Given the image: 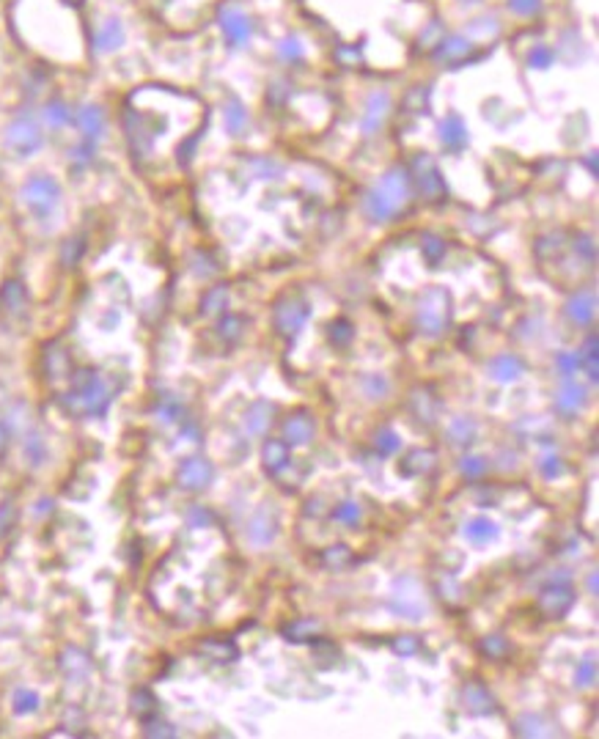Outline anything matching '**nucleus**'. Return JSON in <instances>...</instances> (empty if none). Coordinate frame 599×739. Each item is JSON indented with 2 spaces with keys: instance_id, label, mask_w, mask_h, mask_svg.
<instances>
[{
  "instance_id": "nucleus-1",
  "label": "nucleus",
  "mask_w": 599,
  "mask_h": 739,
  "mask_svg": "<svg viewBox=\"0 0 599 739\" xmlns=\"http://www.w3.org/2000/svg\"><path fill=\"white\" fill-rule=\"evenodd\" d=\"M418 330L429 338H437L451 322V297L443 289H432L426 292L424 299L418 302V313H415Z\"/></svg>"
},
{
  "instance_id": "nucleus-2",
  "label": "nucleus",
  "mask_w": 599,
  "mask_h": 739,
  "mask_svg": "<svg viewBox=\"0 0 599 739\" xmlns=\"http://www.w3.org/2000/svg\"><path fill=\"white\" fill-rule=\"evenodd\" d=\"M407 589H410V591H404L401 580L396 583L393 596H390V607H393L396 616H404V618H410V621H421V616L429 610V605H426V599L421 596V586H418L413 577H407Z\"/></svg>"
},
{
  "instance_id": "nucleus-3",
  "label": "nucleus",
  "mask_w": 599,
  "mask_h": 739,
  "mask_svg": "<svg viewBox=\"0 0 599 739\" xmlns=\"http://www.w3.org/2000/svg\"><path fill=\"white\" fill-rule=\"evenodd\" d=\"M308 302L300 299V297H284L278 305H275V327L284 333V336H297L302 330V324L308 322Z\"/></svg>"
},
{
  "instance_id": "nucleus-4",
  "label": "nucleus",
  "mask_w": 599,
  "mask_h": 739,
  "mask_svg": "<svg viewBox=\"0 0 599 739\" xmlns=\"http://www.w3.org/2000/svg\"><path fill=\"white\" fill-rule=\"evenodd\" d=\"M58 195H61L58 184H55L53 179H47V176L31 179V182L22 187V198H25V204H28L31 209H36V212H47V209H53V207L58 204Z\"/></svg>"
},
{
  "instance_id": "nucleus-5",
  "label": "nucleus",
  "mask_w": 599,
  "mask_h": 739,
  "mask_svg": "<svg viewBox=\"0 0 599 739\" xmlns=\"http://www.w3.org/2000/svg\"><path fill=\"white\" fill-rule=\"evenodd\" d=\"M6 146L11 151H17V154H22V157L33 154L36 148L42 146V132H39V127L31 119H17L8 127V132H6Z\"/></svg>"
},
{
  "instance_id": "nucleus-6",
  "label": "nucleus",
  "mask_w": 599,
  "mask_h": 739,
  "mask_svg": "<svg viewBox=\"0 0 599 739\" xmlns=\"http://www.w3.org/2000/svg\"><path fill=\"white\" fill-rule=\"evenodd\" d=\"M413 171H415V179L421 184V193L426 198H443L446 195V182H443L440 171L435 168V162L429 157H418L413 162Z\"/></svg>"
},
{
  "instance_id": "nucleus-7",
  "label": "nucleus",
  "mask_w": 599,
  "mask_h": 739,
  "mask_svg": "<svg viewBox=\"0 0 599 739\" xmlns=\"http://www.w3.org/2000/svg\"><path fill=\"white\" fill-rule=\"evenodd\" d=\"M376 190L382 195H388L393 204L404 207L407 198H410V173L404 168H390L379 182H376Z\"/></svg>"
},
{
  "instance_id": "nucleus-8",
  "label": "nucleus",
  "mask_w": 599,
  "mask_h": 739,
  "mask_svg": "<svg viewBox=\"0 0 599 739\" xmlns=\"http://www.w3.org/2000/svg\"><path fill=\"white\" fill-rule=\"evenodd\" d=\"M220 28H223V36L228 44H245L250 39V31H253L248 17L239 8H234V6H225L220 11Z\"/></svg>"
},
{
  "instance_id": "nucleus-9",
  "label": "nucleus",
  "mask_w": 599,
  "mask_h": 739,
  "mask_svg": "<svg viewBox=\"0 0 599 739\" xmlns=\"http://www.w3.org/2000/svg\"><path fill=\"white\" fill-rule=\"evenodd\" d=\"M572 602H575V596H572L569 586H550L539 596V610L544 616H550V618H561L572 607Z\"/></svg>"
},
{
  "instance_id": "nucleus-10",
  "label": "nucleus",
  "mask_w": 599,
  "mask_h": 739,
  "mask_svg": "<svg viewBox=\"0 0 599 739\" xmlns=\"http://www.w3.org/2000/svg\"><path fill=\"white\" fill-rule=\"evenodd\" d=\"M388 110H390V96H388L385 91H376V94H372V96H369V102H366V116L361 119V130H363L366 135H374L376 130L382 127V121H385Z\"/></svg>"
},
{
  "instance_id": "nucleus-11",
  "label": "nucleus",
  "mask_w": 599,
  "mask_h": 739,
  "mask_svg": "<svg viewBox=\"0 0 599 739\" xmlns=\"http://www.w3.org/2000/svg\"><path fill=\"white\" fill-rule=\"evenodd\" d=\"M272 415H275V407H272L270 401H256V404H250V410L245 412V421H242L245 435H248V437H259V435H264L267 426L272 424Z\"/></svg>"
},
{
  "instance_id": "nucleus-12",
  "label": "nucleus",
  "mask_w": 599,
  "mask_h": 739,
  "mask_svg": "<svg viewBox=\"0 0 599 739\" xmlns=\"http://www.w3.org/2000/svg\"><path fill=\"white\" fill-rule=\"evenodd\" d=\"M564 311H566V316H569L575 324L583 327V324H589V322L594 319L597 297H594V292H578V295H572L569 299H566Z\"/></svg>"
},
{
  "instance_id": "nucleus-13",
  "label": "nucleus",
  "mask_w": 599,
  "mask_h": 739,
  "mask_svg": "<svg viewBox=\"0 0 599 739\" xmlns=\"http://www.w3.org/2000/svg\"><path fill=\"white\" fill-rule=\"evenodd\" d=\"M275 533H278V522L272 519V514H270L267 509H259V512L250 517V522H248V539H250L253 544H259V547L270 544V541L275 539Z\"/></svg>"
},
{
  "instance_id": "nucleus-14",
  "label": "nucleus",
  "mask_w": 599,
  "mask_h": 739,
  "mask_svg": "<svg viewBox=\"0 0 599 739\" xmlns=\"http://www.w3.org/2000/svg\"><path fill=\"white\" fill-rule=\"evenodd\" d=\"M313 432H316V426H313V421H311L308 412H295L284 424V437H286L289 445H308L313 440Z\"/></svg>"
},
{
  "instance_id": "nucleus-15",
  "label": "nucleus",
  "mask_w": 599,
  "mask_h": 739,
  "mask_svg": "<svg viewBox=\"0 0 599 739\" xmlns=\"http://www.w3.org/2000/svg\"><path fill=\"white\" fill-rule=\"evenodd\" d=\"M363 209H366V215H369L374 223L390 220V218H396V215L401 212V207L393 204L388 195H382L376 187L374 190H369V195H366V201H363Z\"/></svg>"
},
{
  "instance_id": "nucleus-16",
  "label": "nucleus",
  "mask_w": 599,
  "mask_h": 739,
  "mask_svg": "<svg viewBox=\"0 0 599 739\" xmlns=\"http://www.w3.org/2000/svg\"><path fill=\"white\" fill-rule=\"evenodd\" d=\"M179 478H182V484L187 489H201V487H207L212 481V464L204 462V459H190V462H184Z\"/></svg>"
},
{
  "instance_id": "nucleus-17",
  "label": "nucleus",
  "mask_w": 599,
  "mask_h": 739,
  "mask_svg": "<svg viewBox=\"0 0 599 739\" xmlns=\"http://www.w3.org/2000/svg\"><path fill=\"white\" fill-rule=\"evenodd\" d=\"M583 401H586V390H583L580 385H575L572 379H564V388H561L558 396H555V407H558V412H564V415H575V412H580Z\"/></svg>"
},
{
  "instance_id": "nucleus-18",
  "label": "nucleus",
  "mask_w": 599,
  "mask_h": 739,
  "mask_svg": "<svg viewBox=\"0 0 599 739\" xmlns=\"http://www.w3.org/2000/svg\"><path fill=\"white\" fill-rule=\"evenodd\" d=\"M440 141L451 151H459V148L467 146V127H465V121L459 116H449V119L440 121Z\"/></svg>"
},
{
  "instance_id": "nucleus-19",
  "label": "nucleus",
  "mask_w": 599,
  "mask_h": 739,
  "mask_svg": "<svg viewBox=\"0 0 599 739\" xmlns=\"http://www.w3.org/2000/svg\"><path fill=\"white\" fill-rule=\"evenodd\" d=\"M489 374L498 379V382H514L525 374L523 360L517 355H498L492 363H489Z\"/></svg>"
},
{
  "instance_id": "nucleus-20",
  "label": "nucleus",
  "mask_w": 599,
  "mask_h": 739,
  "mask_svg": "<svg viewBox=\"0 0 599 739\" xmlns=\"http://www.w3.org/2000/svg\"><path fill=\"white\" fill-rule=\"evenodd\" d=\"M94 44H96L99 53H113V50H119V47L124 44V28H121V22H119V19H107V22L96 31Z\"/></svg>"
},
{
  "instance_id": "nucleus-21",
  "label": "nucleus",
  "mask_w": 599,
  "mask_h": 739,
  "mask_svg": "<svg viewBox=\"0 0 599 739\" xmlns=\"http://www.w3.org/2000/svg\"><path fill=\"white\" fill-rule=\"evenodd\" d=\"M77 124H80V130L85 132V138L96 141V138L105 132V113H102L96 105H85V107L77 113Z\"/></svg>"
},
{
  "instance_id": "nucleus-22",
  "label": "nucleus",
  "mask_w": 599,
  "mask_h": 739,
  "mask_svg": "<svg viewBox=\"0 0 599 739\" xmlns=\"http://www.w3.org/2000/svg\"><path fill=\"white\" fill-rule=\"evenodd\" d=\"M462 698H465V704H467V709L473 715H489V712H495V701H492V695L481 684H467L465 693H462Z\"/></svg>"
},
{
  "instance_id": "nucleus-23",
  "label": "nucleus",
  "mask_w": 599,
  "mask_h": 739,
  "mask_svg": "<svg viewBox=\"0 0 599 739\" xmlns=\"http://www.w3.org/2000/svg\"><path fill=\"white\" fill-rule=\"evenodd\" d=\"M498 536V525L487 517H473L465 522V539L473 544H487Z\"/></svg>"
},
{
  "instance_id": "nucleus-24",
  "label": "nucleus",
  "mask_w": 599,
  "mask_h": 739,
  "mask_svg": "<svg viewBox=\"0 0 599 739\" xmlns=\"http://www.w3.org/2000/svg\"><path fill=\"white\" fill-rule=\"evenodd\" d=\"M470 55V42L462 36H449L440 47H437V58L443 64H462Z\"/></svg>"
},
{
  "instance_id": "nucleus-25",
  "label": "nucleus",
  "mask_w": 599,
  "mask_h": 739,
  "mask_svg": "<svg viewBox=\"0 0 599 739\" xmlns=\"http://www.w3.org/2000/svg\"><path fill=\"white\" fill-rule=\"evenodd\" d=\"M261 459H264L270 473H278V470H284L289 464V448L281 440H270L264 445V451H261Z\"/></svg>"
},
{
  "instance_id": "nucleus-26",
  "label": "nucleus",
  "mask_w": 599,
  "mask_h": 739,
  "mask_svg": "<svg viewBox=\"0 0 599 739\" xmlns=\"http://www.w3.org/2000/svg\"><path fill=\"white\" fill-rule=\"evenodd\" d=\"M437 462V456H435V451H426V448H415V451H410L407 453V473L413 476V473H426V470H432V464Z\"/></svg>"
},
{
  "instance_id": "nucleus-27",
  "label": "nucleus",
  "mask_w": 599,
  "mask_h": 739,
  "mask_svg": "<svg viewBox=\"0 0 599 739\" xmlns=\"http://www.w3.org/2000/svg\"><path fill=\"white\" fill-rule=\"evenodd\" d=\"M449 437L456 445H470L476 437V424L470 418H453L449 424Z\"/></svg>"
},
{
  "instance_id": "nucleus-28",
  "label": "nucleus",
  "mask_w": 599,
  "mask_h": 739,
  "mask_svg": "<svg viewBox=\"0 0 599 739\" xmlns=\"http://www.w3.org/2000/svg\"><path fill=\"white\" fill-rule=\"evenodd\" d=\"M245 124H248V113H245L242 102L231 99V102L225 105V130H228L231 135H239V132L245 130Z\"/></svg>"
},
{
  "instance_id": "nucleus-29",
  "label": "nucleus",
  "mask_w": 599,
  "mask_h": 739,
  "mask_svg": "<svg viewBox=\"0 0 599 739\" xmlns=\"http://www.w3.org/2000/svg\"><path fill=\"white\" fill-rule=\"evenodd\" d=\"M374 448L379 456H390V453H396V451L401 448V437H399L393 429H382V432L374 437Z\"/></svg>"
},
{
  "instance_id": "nucleus-30",
  "label": "nucleus",
  "mask_w": 599,
  "mask_h": 739,
  "mask_svg": "<svg viewBox=\"0 0 599 739\" xmlns=\"http://www.w3.org/2000/svg\"><path fill=\"white\" fill-rule=\"evenodd\" d=\"M459 470H462V476H467V478H481V476L489 470V464H487L484 456H462Z\"/></svg>"
},
{
  "instance_id": "nucleus-31",
  "label": "nucleus",
  "mask_w": 599,
  "mask_h": 739,
  "mask_svg": "<svg viewBox=\"0 0 599 739\" xmlns=\"http://www.w3.org/2000/svg\"><path fill=\"white\" fill-rule=\"evenodd\" d=\"M228 308V289L225 286H215L209 295L204 297V311L207 313H223Z\"/></svg>"
},
{
  "instance_id": "nucleus-32",
  "label": "nucleus",
  "mask_w": 599,
  "mask_h": 739,
  "mask_svg": "<svg viewBox=\"0 0 599 739\" xmlns=\"http://www.w3.org/2000/svg\"><path fill=\"white\" fill-rule=\"evenodd\" d=\"M69 119H72V116H69V107H67L64 102H50V105L44 107V121H47L50 127H64Z\"/></svg>"
},
{
  "instance_id": "nucleus-33",
  "label": "nucleus",
  "mask_w": 599,
  "mask_h": 739,
  "mask_svg": "<svg viewBox=\"0 0 599 739\" xmlns=\"http://www.w3.org/2000/svg\"><path fill=\"white\" fill-rule=\"evenodd\" d=\"M333 517L338 519L341 525H358V522H361V517H363V512H361V506H358L355 501H347V503L336 506Z\"/></svg>"
},
{
  "instance_id": "nucleus-34",
  "label": "nucleus",
  "mask_w": 599,
  "mask_h": 739,
  "mask_svg": "<svg viewBox=\"0 0 599 739\" xmlns=\"http://www.w3.org/2000/svg\"><path fill=\"white\" fill-rule=\"evenodd\" d=\"M575 684L578 687H594L597 684V663L594 657H589L586 663H580L575 670Z\"/></svg>"
},
{
  "instance_id": "nucleus-35",
  "label": "nucleus",
  "mask_w": 599,
  "mask_h": 739,
  "mask_svg": "<svg viewBox=\"0 0 599 739\" xmlns=\"http://www.w3.org/2000/svg\"><path fill=\"white\" fill-rule=\"evenodd\" d=\"M514 734H520V737H544L547 731H544V723H541V720L525 715V718H520V720L514 723Z\"/></svg>"
},
{
  "instance_id": "nucleus-36",
  "label": "nucleus",
  "mask_w": 599,
  "mask_h": 739,
  "mask_svg": "<svg viewBox=\"0 0 599 739\" xmlns=\"http://www.w3.org/2000/svg\"><path fill=\"white\" fill-rule=\"evenodd\" d=\"M443 253H446V242L440 236H435V234H426L424 236V256H426V261L437 264L443 259Z\"/></svg>"
},
{
  "instance_id": "nucleus-37",
  "label": "nucleus",
  "mask_w": 599,
  "mask_h": 739,
  "mask_svg": "<svg viewBox=\"0 0 599 739\" xmlns=\"http://www.w3.org/2000/svg\"><path fill=\"white\" fill-rule=\"evenodd\" d=\"M316 632H319V621H297L292 629H286V635H289V638H295L297 643L313 641L311 635H316Z\"/></svg>"
},
{
  "instance_id": "nucleus-38",
  "label": "nucleus",
  "mask_w": 599,
  "mask_h": 739,
  "mask_svg": "<svg viewBox=\"0 0 599 739\" xmlns=\"http://www.w3.org/2000/svg\"><path fill=\"white\" fill-rule=\"evenodd\" d=\"M330 341L338 344V347H347V344L352 341V324L344 322V319L333 322V324H330Z\"/></svg>"
},
{
  "instance_id": "nucleus-39",
  "label": "nucleus",
  "mask_w": 599,
  "mask_h": 739,
  "mask_svg": "<svg viewBox=\"0 0 599 739\" xmlns=\"http://www.w3.org/2000/svg\"><path fill=\"white\" fill-rule=\"evenodd\" d=\"M555 366L561 369L564 379H572V374L580 369L583 363H580V358H578V355H572V352H558V355H555Z\"/></svg>"
},
{
  "instance_id": "nucleus-40",
  "label": "nucleus",
  "mask_w": 599,
  "mask_h": 739,
  "mask_svg": "<svg viewBox=\"0 0 599 739\" xmlns=\"http://www.w3.org/2000/svg\"><path fill=\"white\" fill-rule=\"evenodd\" d=\"M539 470H541V476H544V478H550V481H553V478H558V476L564 473V462H561L558 456H553V453H550V456H544V459H541Z\"/></svg>"
},
{
  "instance_id": "nucleus-41",
  "label": "nucleus",
  "mask_w": 599,
  "mask_h": 739,
  "mask_svg": "<svg viewBox=\"0 0 599 739\" xmlns=\"http://www.w3.org/2000/svg\"><path fill=\"white\" fill-rule=\"evenodd\" d=\"M253 171H256L259 179H278L281 176V165H275L272 159H256Z\"/></svg>"
},
{
  "instance_id": "nucleus-42",
  "label": "nucleus",
  "mask_w": 599,
  "mask_h": 739,
  "mask_svg": "<svg viewBox=\"0 0 599 739\" xmlns=\"http://www.w3.org/2000/svg\"><path fill=\"white\" fill-rule=\"evenodd\" d=\"M363 390H366L372 399H382V396L388 393V379L379 376V374H374V376H369V379L363 382Z\"/></svg>"
},
{
  "instance_id": "nucleus-43",
  "label": "nucleus",
  "mask_w": 599,
  "mask_h": 739,
  "mask_svg": "<svg viewBox=\"0 0 599 739\" xmlns=\"http://www.w3.org/2000/svg\"><path fill=\"white\" fill-rule=\"evenodd\" d=\"M528 64H530L533 69H547V67L553 64V50H550V47H536V50L530 53Z\"/></svg>"
},
{
  "instance_id": "nucleus-44",
  "label": "nucleus",
  "mask_w": 599,
  "mask_h": 739,
  "mask_svg": "<svg viewBox=\"0 0 599 739\" xmlns=\"http://www.w3.org/2000/svg\"><path fill=\"white\" fill-rule=\"evenodd\" d=\"M509 8L520 17H533L541 8V0H509Z\"/></svg>"
},
{
  "instance_id": "nucleus-45",
  "label": "nucleus",
  "mask_w": 599,
  "mask_h": 739,
  "mask_svg": "<svg viewBox=\"0 0 599 739\" xmlns=\"http://www.w3.org/2000/svg\"><path fill=\"white\" fill-rule=\"evenodd\" d=\"M426 102H429V91L426 88H415L410 94V99H407V107L413 113H421V110H426Z\"/></svg>"
},
{
  "instance_id": "nucleus-46",
  "label": "nucleus",
  "mask_w": 599,
  "mask_h": 739,
  "mask_svg": "<svg viewBox=\"0 0 599 739\" xmlns=\"http://www.w3.org/2000/svg\"><path fill=\"white\" fill-rule=\"evenodd\" d=\"M481 649H484L489 657H503V654L509 652V643H506L503 638H487V641L481 643Z\"/></svg>"
},
{
  "instance_id": "nucleus-47",
  "label": "nucleus",
  "mask_w": 599,
  "mask_h": 739,
  "mask_svg": "<svg viewBox=\"0 0 599 739\" xmlns=\"http://www.w3.org/2000/svg\"><path fill=\"white\" fill-rule=\"evenodd\" d=\"M393 652L401 654V657H410V654L418 652V641L410 638V635H407V638H396V641H393Z\"/></svg>"
},
{
  "instance_id": "nucleus-48",
  "label": "nucleus",
  "mask_w": 599,
  "mask_h": 739,
  "mask_svg": "<svg viewBox=\"0 0 599 739\" xmlns=\"http://www.w3.org/2000/svg\"><path fill=\"white\" fill-rule=\"evenodd\" d=\"M281 58H286V61H300L302 58V47H300V42L297 39H286L284 44H281Z\"/></svg>"
},
{
  "instance_id": "nucleus-49",
  "label": "nucleus",
  "mask_w": 599,
  "mask_h": 739,
  "mask_svg": "<svg viewBox=\"0 0 599 739\" xmlns=\"http://www.w3.org/2000/svg\"><path fill=\"white\" fill-rule=\"evenodd\" d=\"M322 558H324V564L338 566V564H347V561H349V550H347V547H330Z\"/></svg>"
},
{
  "instance_id": "nucleus-50",
  "label": "nucleus",
  "mask_w": 599,
  "mask_h": 739,
  "mask_svg": "<svg viewBox=\"0 0 599 739\" xmlns=\"http://www.w3.org/2000/svg\"><path fill=\"white\" fill-rule=\"evenodd\" d=\"M495 31H498V22L489 19V17H487V19H476V22L470 25V33H473V36H489V33H495Z\"/></svg>"
},
{
  "instance_id": "nucleus-51",
  "label": "nucleus",
  "mask_w": 599,
  "mask_h": 739,
  "mask_svg": "<svg viewBox=\"0 0 599 739\" xmlns=\"http://www.w3.org/2000/svg\"><path fill=\"white\" fill-rule=\"evenodd\" d=\"M209 654H215L218 660H223V663H228V660H234L236 657V649L234 646H225V643H220V646H215V643H209V646H204Z\"/></svg>"
},
{
  "instance_id": "nucleus-52",
  "label": "nucleus",
  "mask_w": 599,
  "mask_h": 739,
  "mask_svg": "<svg viewBox=\"0 0 599 739\" xmlns=\"http://www.w3.org/2000/svg\"><path fill=\"white\" fill-rule=\"evenodd\" d=\"M239 330H242V319H236V316H228V319L220 322V333H223L225 338H236Z\"/></svg>"
},
{
  "instance_id": "nucleus-53",
  "label": "nucleus",
  "mask_w": 599,
  "mask_h": 739,
  "mask_svg": "<svg viewBox=\"0 0 599 739\" xmlns=\"http://www.w3.org/2000/svg\"><path fill=\"white\" fill-rule=\"evenodd\" d=\"M36 704H39V698L33 693H19L17 695V712H31V709H36Z\"/></svg>"
},
{
  "instance_id": "nucleus-54",
  "label": "nucleus",
  "mask_w": 599,
  "mask_h": 739,
  "mask_svg": "<svg viewBox=\"0 0 599 739\" xmlns=\"http://www.w3.org/2000/svg\"><path fill=\"white\" fill-rule=\"evenodd\" d=\"M336 58H338L341 64H358V61H361V53L352 50V47H344V50L336 53Z\"/></svg>"
},
{
  "instance_id": "nucleus-55",
  "label": "nucleus",
  "mask_w": 599,
  "mask_h": 739,
  "mask_svg": "<svg viewBox=\"0 0 599 739\" xmlns=\"http://www.w3.org/2000/svg\"><path fill=\"white\" fill-rule=\"evenodd\" d=\"M580 250L586 253L589 261H594V253H597V250H594V242H591L589 236H583V242H578V253H580Z\"/></svg>"
},
{
  "instance_id": "nucleus-56",
  "label": "nucleus",
  "mask_w": 599,
  "mask_h": 739,
  "mask_svg": "<svg viewBox=\"0 0 599 739\" xmlns=\"http://www.w3.org/2000/svg\"><path fill=\"white\" fill-rule=\"evenodd\" d=\"M190 522H193V525H209L212 517L204 514V512H198V509H193V512H190Z\"/></svg>"
},
{
  "instance_id": "nucleus-57",
  "label": "nucleus",
  "mask_w": 599,
  "mask_h": 739,
  "mask_svg": "<svg viewBox=\"0 0 599 739\" xmlns=\"http://www.w3.org/2000/svg\"><path fill=\"white\" fill-rule=\"evenodd\" d=\"M586 165H589V171L597 176V154H589V159H586Z\"/></svg>"
}]
</instances>
